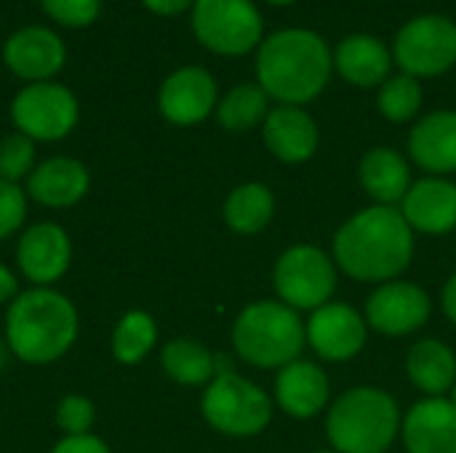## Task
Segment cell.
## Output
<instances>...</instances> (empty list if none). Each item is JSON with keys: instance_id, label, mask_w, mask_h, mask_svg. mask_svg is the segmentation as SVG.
I'll list each match as a JSON object with an SVG mask.
<instances>
[{"instance_id": "obj_1", "label": "cell", "mask_w": 456, "mask_h": 453, "mask_svg": "<svg viewBox=\"0 0 456 453\" xmlns=\"http://www.w3.org/2000/svg\"><path fill=\"white\" fill-rule=\"evenodd\" d=\"M254 53L256 83L278 104H310L334 75V48L321 32L307 27L275 29L265 35Z\"/></svg>"}, {"instance_id": "obj_2", "label": "cell", "mask_w": 456, "mask_h": 453, "mask_svg": "<svg viewBox=\"0 0 456 453\" xmlns=\"http://www.w3.org/2000/svg\"><path fill=\"white\" fill-rule=\"evenodd\" d=\"M414 256V230L395 206H369L334 235V262L361 283H390Z\"/></svg>"}, {"instance_id": "obj_3", "label": "cell", "mask_w": 456, "mask_h": 453, "mask_svg": "<svg viewBox=\"0 0 456 453\" xmlns=\"http://www.w3.org/2000/svg\"><path fill=\"white\" fill-rule=\"evenodd\" d=\"M77 310L56 288L21 291L5 312V344L13 358L29 366L64 358L77 342Z\"/></svg>"}, {"instance_id": "obj_4", "label": "cell", "mask_w": 456, "mask_h": 453, "mask_svg": "<svg viewBox=\"0 0 456 453\" xmlns=\"http://www.w3.org/2000/svg\"><path fill=\"white\" fill-rule=\"evenodd\" d=\"M326 433L337 453H385L401 433V411L379 387H353L329 409Z\"/></svg>"}, {"instance_id": "obj_5", "label": "cell", "mask_w": 456, "mask_h": 453, "mask_svg": "<svg viewBox=\"0 0 456 453\" xmlns=\"http://www.w3.org/2000/svg\"><path fill=\"white\" fill-rule=\"evenodd\" d=\"M235 352L256 368H283L299 360L307 326L283 302H254L232 323Z\"/></svg>"}, {"instance_id": "obj_6", "label": "cell", "mask_w": 456, "mask_h": 453, "mask_svg": "<svg viewBox=\"0 0 456 453\" xmlns=\"http://www.w3.org/2000/svg\"><path fill=\"white\" fill-rule=\"evenodd\" d=\"M200 409L206 422L230 438L259 435L273 419V403L267 392L235 371L219 374L206 384Z\"/></svg>"}, {"instance_id": "obj_7", "label": "cell", "mask_w": 456, "mask_h": 453, "mask_svg": "<svg viewBox=\"0 0 456 453\" xmlns=\"http://www.w3.org/2000/svg\"><path fill=\"white\" fill-rule=\"evenodd\" d=\"M192 32L219 56H246L265 40V16L254 0H195Z\"/></svg>"}, {"instance_id": "obj_8", "label": "cell", "mask_w": 456, "mask_h": 453, "mask_svg": "<svg viewBox=\"0 0 456 453\" xmlns=\"http://www.w3.org/2000/svg\"><path fill=\"white\" fill-rule=\"evenodd\" d=\"M393 59L417 80L446 75L456 64V21L444 13L409 19L393 40Z\"/></svg>"}, {"instance_id": "obj_9", "label": "cell", "mask_w": 456, "mask_h": 453, "mask_svg": "<svg viewBox=\"0 0 456 453\" xmlns=\"http://www.w3.org/2000/svg\"><path fill=\"white\" fill-rule=\"evenodd\" d=\"M275 291L291 310H318L329 304L337 288V267L315 246H294L275 264Z\"/></svg>"}, {"instance_id": "obj_10", "label": "cell", "mask_w": 456, "mask_h": 453, "mask_svg": "<svg viewBox=\"0 0 456 453\" xmlns=\"http://www.w3.org/2000/svg\"><path fill=\"white\" fill-rule=\"evenodd\" d=\"M77 99L59 83H29L13 96L11 120L32 142L64 139L77 123Z\"/></svg>"}, {"instance_id": "obj_11", "label": "cell", "mask_w": 456, "mask_h": 453, "mask_svg": "<svg viewBox=\"0 0 456 453\" xmlns=\"http://www.w3.org/2000/svg\"><path fill=\"white\" fill-rule=\"evenodd\" d=\"M72 262V243L61 224L37 222L19 235L16 243V264L19 272L35 288H51L64 278Z\"/></svg>"}, {"instance_id": "obj_12", "label": "cell", "mask_w": 456, "mask_h": 453, "mask_svg": "<svg viewBox=\"0 0 456 453\" xmlns=\"http://www.w3.org/2000/svg\"><path fill=\"white\" fill-rule=\"evenodd\" d=\"M430 296L425 288L406 283V280H390L382 283L369 299H366V323L385 334V336H406L419 331L430 318Z\"/></svg>"}, {"instance_id": "obj_13", "label": "cell", "mask_w": 456, "mask_h": 453, "mask_svg": "<svg viewBox=\"0 0 456 453\" xmlns=\"http://www.w3.org/2000/svg\"><path fill=\"white\" fill-rule=\"evenodd\" d=\"M216 80L203 67H182L171 72L158 93V109L174 125H198L216 112Z\"/></svg>"}, {"instance_id": "obj_14", "label": "cell", "mask_w": 456, "mask_h": 453, "mask_svg": "<svg viewBox=\"0 0 456 453\" xmlns=\"http://www.w3.org/2000/svg\"><path fill=\"white\" fill-rule=\"evenodd\" d=\"M366 336H369L366 318L347 304L329 302L313 310L307 320V344L323 360H331V363L355 358L363 350Z\"/></svg>"}, {"instance_id": "obj_15", "label": "cell", "mask_w": 456, "mask_h": 453, "mask_svg": "<svg viewBox=\"0 0 456 453\" xmlns=\"http://www.w3.org/2000/svg\"><path fill=\"white\" fill-rule=\"evenodd\" d=\"M3 56L13 75L29 83H48V77H53L64 67L67 51L53 29L24 27L8 37Z\"/></svg>"}, {"instance_id": "obj_16", "label": "cell", "mask_w": 456, "mask_h": 453, "mask_svg": "<svg viewBox=\"0 0 456 453\" xmlns=\"http://www.w3.org/2000/svg\"><path fill=\"white\" fill-rule=\"evenodd\" d=\"M393 48L369 32L347 35L334 48V72L358 88H379L393 75Z\"/></svg>"}, {"instance_id": "obj_17", "label": "cell", "mask_w": 456, "mask_h": 453, "mask_svg": "<svg viewBox=\"0 0 456 453\" xmlns=\"http://www.w3.org/2000/svg\"><path fill=\"white\" fill-rule=\"evenodd\" d=\"M401 214L411 230L446 235L456 227V184L444 176H428L411 184L401 200Z\"/></svg>"}, {"instance_id": "obj_18", "label": "cell", "mask_w": 456, "mask_h": 453, "mask_svg": "<svg viewBox=\"0 0 456 453\" xmlns=\"http://www.w3.org/2000/svg\"><path fill=\"white\" fill-rule=\"evenodd\" d=\"M409 453H456V406L449 398L419 400L401 422Z\"/></svg>"}, {"instance_id": "obj_19", "label": "cell", "mask_w": 456, "mask_h": 453, "mask_svg": "<svg viewBox=\"0 0 456 453\" xmlns=\"http://www.w3.org/2000/svg\"><path fill=\"white\" fill-rule=\"evenodd\" d=\"M262 139L281 163H305L318 150V125L305 107L278 104L262 123Z\"/></svg>"}, {"instance_id": "obj_20", "label": "cell", "mask_w": 456, "mask_h": 453, "mask_svg": "<svg viewBox=\"0 0 456 453\" xmlns=\"http://www.w3.org/2000/svg\"><path fill=\"white\" fill-rule=\"evenodd\" d=\"M91 187L88 168L75 158H48L27 176V195L45 208H69Z\"/></svg>"}, {"instance_id": "obj_21", "label": "cell", "mask_w": 456, "mask_h": 453, "mask_svg": "<svg viewBox=\"0 0 456 453\" xmlns=\"http://www.w3.org/2000/svg\"><path fill=\"white\" fill-rule=\"evenodd\" d=\"M409 155L422 171L433 176L454 174L456 109H438L419 117L409 133Z\"/></svg>"}, {"instance_id": "obj_22", "label": "cell", "mask_w": 456, "mask_h": 453, "mask_svg": "<svg viewBox=\"0 0 456 453\" xmlns=\"http://www.w3.org/2000/svg\"><path fill=\"white\" fill-rule=\"evenodd\" d=\"M329 376L321 366L310 360H294L278 371L275 400L294 419H310L321 414L329 403Z\"/></svg>"}, {"instance_id": "obj_23", "label": "cell", "mask_w": 456, "mask_h": 453, "mask_svg": "<svg viewBox=\"0 0 456 453\" xmlns=\"http://www.w3.org/2000/svg\"><path fill=\"white\" fill-rule=\"evenodd\" d=\"M358 176L377 206H398L414 184L409 160L390 147L369 150L361 160Z\"/></svg>"}, {"instance_id": "obj_24", "label": "cell", "mask_w": 456, "mask_h": 453, "mask_svg": "<svg viewBox=\"0 0 456 453\" xmlns=\"http://www.w3.org/2000/svg\"><path fill=\"white\" fill-rule=\"evenodd\" d=\"M406 374L428 398H444L456 382L454 352L438 339H422L409 350Z\"/></svg>"}, {"instance_id": "obj_25", "label": "cell", "mask_w": 456, "mask_h": 453, "mask_svg": "<svg viewBox=\"0 0 456 453\" xmlns=\"http://www.w3.org/2000/svg\"><path fill=\"white\" fill-rule=\"evenodd\" d=\"M160 366L168 379L184 387H203L216 376V355L195 339H171L160 350Z\"/></svg>"}, {"instance_id": "obj_26", "label": "cell", "mask_w": 456, "mask_h": 453, "mask_svg": "<svg viewBox=\"0 0 456 453\" xmlns=\"http://www.w3.org/2000/svg\"><path fill=\"white\" fill-rule=\"evenodd\" d=\"M275 214V198L270 187L248 182L235 187L224 200V222L238 235H256L262 232Z\"/></svg>"}, {"instance_id": "obj_27", "label": "cell", "mask_w": 456, "mask_h": 453, "mask_svg": "<svg viewBox=\"0 0 456 453\" xmlns=\"http://www.w3.org/2000/svg\"><path fill=\"white\" fill-rule=\"evenodd\" d=\"M267 115H270V96L262 91L259 83H240L230 88L216 104L219 125L232 133H243L262 125Z\"/></svg>"}, {"instance_id": "obj_28", "label": "cell", "mask_w": 456, "mask_h": 453, "mask_svg": "<svg viewBox=\"0 0 456 453\" xmlns=\"http://www.w3.org/2000/svg\"><path fill=\"white\" fill-rule=\"evenodd\" d=\"M155 344H158V326L152 315L144 310L126 312L112 331V358L123 366L142 363Z\"/></svg>"}, {"instance_id": "obj_29", "label": "cell", "mask_w": 456, "mask_h": 453, "mask_svg": "<svg viewBox=\"0 0 456 453\" xmlns=\"http://www.w3.org/2000/svg\"><path fill=\"white\" fill-rule=\"evenodd\" d=\"M425 101V91L422 83L406 72H395L390 75L377 93V109L385 120L390 123H409L419 115Z\"/></svg>"}, {"instance_id": "obj_30", "label": "cell", "mask_w": 456, "mask_h": 453, "mask_svg": "<svg viewBox=\"0 0 456 453\" xmlns=\"http://www.w3.org/2000/svg\"><path fill=\"white\" fill-rule=\"evenodd\" d=\"M35 171V142L24 133L0 139V179L19 184Z\"/></svg>"}, {"instance_id": "obj_31", "label": "cell", "mask_w": 456, "mask_h": 453, "mask_svg": "<svg viewBox=\"0 0 456 453\" xmlns=\"http://www.w3.org/2000/svg\"><path fill=\"white\" fill-rule=\"evenodd\" d=\"M96 422V409L86 395H64L56 403V425L64 435H88Z\"/></svg>"}, {"instance_id": "obj_32", "label": "cell", "mask_w": 456, "mask_h": 453, "mask_svg": "<svg viewBox=\"0 0 456 453\" xmlns=\"http://www.w3.org/2000/svg\"><path fill=\"white\" fill-rule=\"evenodd\" d=\"M24 219H27V192L13 182L0 179V240L16 235Z\"/></svg>"}, {"instance_id": "obj_33", "label": "cell", "mask_w": 456, "mask_h": 453, "mask_svg": "<svg viewBox=\"0 0 456 453\" xmlns=\"http://www.w3.org/2000/svg\"><path fill=\"white\" fill-rule=\"evenodd\" d=\"M40 5L64 27H86L99 16L102 0H40Z\"/></svg>"}, {"instance_id": "obj_34", "label": "cell", "mask_w": 456, "mask_h": 453, "mask_svg": "<svg viewBox=\"0 0 456 453\" xmlns=\"http://www.w3.org/2000/svg\"><path fill=\"white\" fill-rule=\"evenodd\" d=\"M51 453H112L110 446L96 435H64Z\"/></svg>"}, {"instance_id": "obj_35", "label": "cell", "mask_w": 456, "mask_h": 453, "mask_svg": "<svg viewBox=\"0 0 456 453\" xmlns=\"http://www.w3.org/2000/svg\"><path fill=\"white\" fill-rule=\"evenodd\" d=\"M152 13L158 16H179L184 11H192L195 0H142Z\"/></svg>"}, {"instance_id": "obj_36", "label": "cell", "mask_w": 456, "mask_h": 453, "mask_svg": "<svg viewBox=\"0 0 456 453\" xmlns=\"http://www.w3.org/2000/svg\"><path fill=\"white\" fill-rule=\"evenodd\" d=\"M19 278L0 262V307L3 304H11L16 296H19Z\"/></svg>"}, {"instance_id": "obj_37", "label": "cell", "mask_w": 456, "mask_h": 453, "mask_svg": "<svg viewBox=\"0 0 456 453\" xmlns=\"http://www.w3.org/2000/svg\"><path fill=\"white\" fill-rule=\"evenodd\" d=\"M441 302H444V312H446V318H449V320L456 326V272L449 278V280H446Z\"/></svg>"}, {"instance_id": "obj_38", "label": "cell", "mask_w": 456, "mask_h": 453, "mask_svg": "<svg viewBox=\"0 0 456 453\" xmlns=\"http://www.w3.org/2000/svg\"><path fill=\"white\" fill-rule=\"evenodd\" d=\"M8 355H11V350H8V344L5 342H0V371L8 366Z\"/></svg>"}, {"instance_id": "obj_39", "label": "cell", "mask_w": 456, "mask_h": 453, "mask_svg": "<svg viewBox=\"0 0 456 453\" xmlns=\"http://www.w3.org/2000/svg\"><path fill=\"white\" fill-rule=\"evenodd\" d=\"M265 3H270V5H278V8H286V5H294L297 0H265Z\"/></svg>"}, {"instance_id": "obj_40", "label": "cell", "mask_w": 456, "mask_h": 453, "mask_svg": "<svg viewBox=\"0 0 456 453\" xmlns=\"http://www.w3.org/2000/svg\"><path fill=\"white\" fill-rule=\"evenodd\" d=\"M449 400H452V406H456V382H454V387L449 390Z\"/></svg>"}, {"instance_id": "obj_41", "label": "cell", "mask_w": 456, "mask_h": 453, "mask_svg": "<svg viewBox=\"0 0 456 453\" xmlns=\"http://www.w3.org/2000/svg\"><path fill=\"white\" fill-rule=\"evenodd\" d=\"M318 453H337V451H318Z\"/></svg>"}]
</instances>
